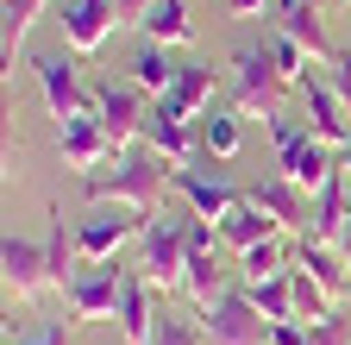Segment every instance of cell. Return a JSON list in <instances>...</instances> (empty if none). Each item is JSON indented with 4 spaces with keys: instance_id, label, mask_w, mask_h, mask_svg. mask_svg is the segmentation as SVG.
<instances>
[{
    "instance_id": "6da1fadb",
    "label": "cell",
    "mask_w": 351,
    "mask_h": 345,
    "mask_svg": "<svg viewBox=\"0 0 351 345\" xmlns=\"http://www.w3.org/2000/svg\"><path fill=\"white\" fill-rule=\"evenodd\" d=\"M176 189V163H163L151 145H132L113 157V169H95L82 176V195L88 207H132V213H163V195Z\"/></svg>"
},
{
    "instance_id": "7a4b0ae2",
    "label": "cell",
    "mask_w": 351,
    "mask_h": 345,
    "mask_svg": "<svg viewBox=\"0 0 351 345\" xmlns=\"http://www.w3.org/2000/svg\"><path fill=\"white\" fill-rule=\"evenodd\" d=\"M189 226H195V207H163V213H151L145 220V233H138V270L163 301H169V289H182V270H189Z\"/></svg>"
},
{
    "instance_id": "3957f363",
    "label": "cell",
    "mask_w": 351,
    "mask_h": 345,
    "mask_svg": "<svg viewBox=\"0 0 351 345\" xmlns=\"http://www.w3.org/2000/svg\"><path fill=\"white\" fill-rule=\"evenodd\" d=\"M270 139H276V176L301 182L307 195H320L332 176H339V151L326 139H314L307 126H289V119H270Z\"/></svg>"
},
{
    "instance_id": "277c9868",
    "label": "cell",
    "mask_w": 351,
    "mask_h": 345,
    "mask_svg": "<svg viewBox=\"0 0 351 345\" xmlns=\"http://www.w3.org/2000/svg\"><path fill=\"white\" fill-rule=\"evenodd\" d=\"M282 95H289V75L276 69L270 45H245V51H232V113H245V119H257V113L276 119Z\"/></svg>"
},
{
    "instance_id": "5b68a950",
    "label": "cell",
    "mask_w": 351,
    "mask_h": 345,
    "mask_svg": "<svg viewBox=\"0 0 351 345\" xmlns=\"http://www.w3.org/2000/svg\"><path fill=\"white\" fill-rule=\"evenodd\" d=\"M138 233H145V213H132V207H88L75 220V257L82 264H113L125 245H138Z\"/></svg>"
},
{
    "instance_id": "8992f818",
    "label": "cell",
    "mask_w": 351,
    "mask_h": 345,
    "mask_svg": "<svg viewBox=\"0 0 351 345\" xmlns=\"http://www.w3.org/2000/svg\"><path fill=\"white\" fill-rule=\"evenodd\" d=\"M201 326L213 345H270V320L257 314V301L245 283H232L226 295H213L207 308H201Z\"/></svg>"
},
{
    "instance_id": "52a82bcc",
    "label": "cell",
    "mask_w": 351,
    "mask_h": 345,
    "mask_svg": "<svg viewBox=\"0 0 351 345\" xmlns=\"http://www.w3.org/2000/svg\"><path fill=\"white\" fill-rule=\"evenodd\" d=\"M125 264L113 257V264H82L75 276H69V289H63V301H69V320H82V326H95V320H113L119 314V295H125Z\"/></svg>"
},
{
    "instance_id": "ba28073f",
    "label": "cell",
    "mask_w": 351,
    "mask_h": 345,
    "mask_svg": "<svg viewBox=\"0 0 351 345\" xmlns=\"http://www.w3.org/2000/svg\"><path fill=\"white\" fill-rule=\"evenodd\" d=\"M0 289H7V308L19 301H38L51 283V251H44V239H25V233H7V245H0Z\"/></svg>"
},
{
    "instance_id": "9c48e42d",
    "label": "cell",
    "mask_w": 351,
    "mask_h": 345,
    "mask_svg": "<svg viewBox=\"0 0 351 345\" xmlns=\"http://www.w3.org/2000/svg\"><path fill=\"white\" fill-rule=\"evenodd\" d=\"M95 113L107 126L113 151H132L145 139V119H151V95L138 88V82H95Z\"/></svg>"
},
{
    "instance_id": "30bf717a",
    "label": "cell",
    "mask_w": 351,
    "mask_h": 345,
    "mask_svg": "<svg viewBox=\"0 0 351 345\" xmlns=\"http://www.w3.org/2000/svg\"><path fill=\"white\" fill-rule=\"evenodd\" d=\"M57 25H63L69 57H101L113 45V32H119V13H113V0H63Z\"/></svg>"
},
{
    "instance_id": "8fae6325",
    "label": "cell",
    "mask_w": 351,
    "mask_h": 345,
    "mask_svg": "<svg viewBox=\"0 0 351 345\" xmlns=\"http://www.w3.org/2000/svg\"><path fill=\"white\" fill-rule=\"evenodd\" d=\"M32 75H38V88H44V107H51V119H82V113H95V88L82 82V69L69 57H32Z\"/></svg>"
},
{
    "instance_id": "7c38bea8",
    "label": "cell",
    "mask_w": 351,
    "mask_h": 345,
    "mask_svg": "<svg viewBox=\"0 0 351 345\" xmlns=\"http://www.w3.org/2000/svg\"><path fill=\"white\" fill-rule=\"evenodd\" d=\"M245 201L263 207V213L276 220V233H289V239H307V226H314V195H307L301 182H289V176L245 182Z\"/></svg>"
},
{
    "instance_id": "4fadbf2b",
    "label": "cell",
    "mask_w": 351,
    "mask_h": 345,
    "mask_svg": "<svg viewBox=\"0 0 351 345\" xmlns=\"http://www.w3.org/2000/svg\"><path fill=\"white\" fill-rule=\"evenodd\" d=\"M57 157H63V169H75V182H82V176H95V169H107L119 151L107 139L101 113H82V119H63L57 126Z\"/></svg>"
},
{
    "instance_id": "5bb4252c",
    "label": "cell",
    "mask_w": 351,
    "mask_h": 345,
    "mask_svg": "<svg viewBox=\"0 0 351 345\" xmlns=\"http://www.w3.org/2000/svg\"><path fill=\"white\" fill-rule=\"evenodd\" d=\"M295 95L307 101V132H314V139H326L332 151H345V145H351V107H345V101L332 95V82L307 69Z\"/></svg>"
},
{
    "instance_id": "9a60e30c",
    "label": "cell",
    "mask_w": 351,
    "mask_h": 345,
    "mask_svg": "<svg viewBox=\"0 0 351 345\" xmlns=\"http://www.w3.org/2000/svg\"><path fill=\"white\" fill-rule=\"evenodd\" d=\"M270 13H276V32L295 38L314 63H339L332 38H326V19H320V0H270Z\"/></svg>"
},
{
    "instance_id": "2e32d148",
    "label": "cell",
    "mask_w": 351,
    "mask_h": 345,
    "mask_svg": "<svg viewBox=\"0 0 351 345\" xmlns=\"http://www.w3.org/2000/svg\"><path fill=\"white\" fill-rule=\"evenodd\" d=\"M138 145H151L163 163H176V169H189L195 163V151H201V126L195 119H176L163 101H151V119H145V139Z\"/></svg>"
},
{
    "instance_id": "e0dca14e",
    "label": "cell",
    "mask_w": 351,
    "mask_h": 345,
    "mask_svg": "<svg viewBox=\"0 0 351 345\" xmlns=\"http://www.w3.org/2000/svg\"><path fill=\"white\" fill-rule=\"evenodd\" d=\"M176 195H182V207H195L201 220H213V226H219V220H226V213L245 201V189H232L226 176H213V169H195V163H189V169H176Z\"/></svg>"
},
{
    "instance_id": "ac0fdd59",
    "label": "cell",
    "mask_w": 351,
    "mask_h": 345,
    "mask_svg": "<svg viewBox=\"0 0 351 345\" xmlns=\"http://www.w3.org/2000/svg\"><path fill=\"white\" fill-rule=\"evenodd\" d=\"M295 270H307L332 301H351V264L339 245H320V239H295Z\"/></svg>"
},
{
    "instance_id": "d6986e66",
    "label": "cell",
    "mask_w": 351,
    "mask_h": 345,
    "mask_svg": "<svg viewBox=\"0 0 351 345\" xmlns=\"http://www.w3.org/2000/svg\"><path fill=\"white\" fill-rule=\"evenodd\" d=\"M157 308H163V295L132 270V276H125V295H119V314H113V320H119V339H125V345H151Z\"/></svg>"
},
{
    "instance_id": "ffe728a7",
    "label": "cell",
    "mask_w": 351,
    "mask_h": 345,
    "mask_svg": "<svg viewBox=\"0 0 351 345\" xmlns=\"http://www.w3.org/2000/svg\"><path fill=\"white\" fill-rule=\"evenodd\" d=\"M213 82H219V69L213 63H182L176 69V88L163 95V107L176 113V119H207V107H213Z\"/></svg>"
},
{
    "instance_id": "44dd1931",
    "label": "cell",
    "mask_w": 351,
    "mask_h": 345,
    "mask_svg": "<svg viewBox=\"0 0 351 345\" xmlns=\"http://www.w3.org/2000/svg\"><path fill=\"white\" fill-rule=\"evenodd\" d=\"M44 7L51 0H0V75H7V88H13V63L25 57V38Z\"/></svg>"
},
{
    "instance_id": "7402d4cb",
    "label": "cell",
    "mask_w": 351,
    "mask_h": 345,
    "mask_svg": "<svg viewBox=\"0 0 351 345\" xmlns=\"http://www.w3.org/2000/svg\"><path fill=\"white\" fill-rule=\"evenodd\" d=\"M151 45H163V51H182V45H195V19H189V0H151V13H145V25H138Z\"/></svg>"
},
{
    "instance_id": "603a6c76",
    "label": "cell",
    "mask_w": 351,
    "mask_h": 345,
    "mask_svg": "<svg viewBox=\"0 0 351 345\" xmlns=\"http://www.w3.org/2000/svg\"><path fill=\"white\" fill-rule=\"evenodd\" d=\"M345 220H351V182H345V176H332V182L314 195V226H307V239L332 245V239L345 233Z\"/></svg>"
},
{
    "instance_id": "cb8c5ba5",
    "label": "cell",
    "mask_w": 351,
    "mask_h": 345,
    "mask_svg": "<svg viewBox=\"0 0 351 345\" xmlns=\"http://www.w3.org/2000/svg\"><path fill=\"white\" fill-rule=\"evenodd\" d=\"M176 69H182V63H176L163 45H151V38H145V45H138V57H132V75H125V82H138L151 101H163V95L176 88Z\"/></svg>"
},
{
    "instance_id": "d4e9b609",
    "label": "cell",
    "mask_w": 351,
    "mask_h": 345,
    "mask_svg": "<svg viewBox=\"0 0 351 345\" xmlns=\"http://www.w3.org/2000/svg\"><path fill=\"white\" fill-rule=\"evenodd\" d=\"M239 145H245V113L207 107V119H201V151H207L213 163H232V157H239Z\"/></svg>"
},
{
    "instance_id": "484cf974",
    "label": "cell",
    "mask_w": 351,
    "mask_h": 345,
    "mask_svg": "<svg viewBox=\"0 0 351 345\" xmlns=\"http://www.w3.org/2000/svg\"><path fill=\"white\" fill-rule=\"evenodd\" d=\"M263 239H276V220L263 207H251V201H239L226 220H219V245H232V251H251V245H263Z\"/></svg>"
},
{
    "instance_id": "4316f807",
    "label": "cell",
    "mask_w": 351,
    "mask_h": 345,
    "mask_svg": "<svg viewBox=\"0 0 351 345\" xmlns=\"http://www.w3.org/2000/svg\"><path fill=\"white\" fill-rule=\"evenodd\" d=\"M289 264H295V239H289V233H276V239H263V245L239 251V276H245V283H263V276H282Z\"/></svg>"
},
{
    "instance_id": "83f0119b",
    "label": "cell",
    "mask_w": 351,
    "mask_h": 345,
    "mask_svg": "<svg viewBox=\"0 0 351 345\" xmlns=\"http://www.w3.org/2000/svg\"><path fill=\"white\" fill-rule=\"evenodd\" d=\"M151 345H213L207 339V326H201V314H182V308H157V326H151Z\"/></svg>"
},
{
    "instance_id": "f1b7e54d",
    "label": "cell",
    "mask_w": 351,
    "mask_h": 345,
    "mask_svg": "<svg viewBox=\"0 0 351 345\" xmlns=\"http://www.w3.org/2000/svg\"><path fill=\"white\" fill-rule=\"evenodd\" d=\"M245 289H251L257 314L270 320V326H276V320H295V289H289V270H282V276H263V283H245Z\"/></svg>"
},
{
    "instance_id": "f546056e",
    "label": "cell",
    "mask_w": 351,
    "mask_h": 345,
    "mask_svg": "<svg viewBox=\"0 0 351 345\" xmlns=\"http://www.w3.org/2000/svg\"><path fill=\"white\" fill-rule=\"evenodd\" d=\"M307 345H351V308H332L326 320L307 326Z\"/></svg>"
},
{
    "instance_id": "4dcf8cb0",
    "label": "cell",
    "mask_w": 351,
    "mask_h": 345,
    "mask_svg": "<svg viewBox=\"0 0 351 345\" xmlns=\"http://www.w3.org/2000/svg\"><path fill=\"white\" fill-rule=\"evenodd\" d=\"M326 82H332V95L351 107V51H339V63H326Z\"/></svg>"
},
{
    "instance_id": "1f68e13d",
    "label": "cell",
    "mask_w": 351,
    "mask_h": 345,
    "mask_svg": "<svg viewBox=\"0 0 351 345\" xmlns=\"http://www.w3.org/2000/svg\"><path fill=\"white\" fill-rule=\"evenodd\" d=\"M113 13H119V32H138L145 13H151V0H113Z\"/></svg>"
},
{
    "instance_id": "d6a6232c",
    "label": "cell",
    "mask_w": 351,
    "mask_h": 345,
    "mask_svg": "<svg viewBox=\"0 0 351 345\" xmlns=\"http://www.w3.org/2000/svg\"><path fill=\"white\" fill-rule=\"evenodd\" d=\"M270 345H307V320H276L270 326Z\"/></svg>"
},
{
    "instance_id": "836d02e7",
    "label": "cell",
    "mask_w": 351,
    "mask_h": 345,
    "mask_svg": "<svg viewBox=\"0 0 351 345\" xmlns=\"http://www.w3.org/2000/svg\"><path fill=\"white\" fill-rule=\"evenodd\" d=\"M7 345H69V326H57V320H51V326H38L32 339H7Z\"/></svg>"
},
{
    "instance_id": "e575fe53",
    "label": "cell",
    "mask_w": 351,
    "mask_h": 345,
    "mask_svg": "<svg viewBox=\"0 0 351 345\" xmlns=\"http://www.w3.org/2000/svg\"><path fill=\"white\" fill-rule=\"evenodd\" d=\"M219 7H226L232 19H257V13H263V0H219Z\"/></svg>"
},
{
    "instance_id": "d590c367",
    "label": "cell",
    "mask_w": 351,
    "mask_h": 345,
    "mask_svg": "<svg viewBox=\"0 0 351 345\" xmlns=\"http://www.w3.org/2000/svg\"><path fill=\"white\" fill-rule=\"evenodd\" d=\"M332 245H339V251H345V264H351V220H345V233H339V239H332Z\"/></svg>"
},
{
    "instance_id": "8d00e7d4",
    "label": "cell",
    "mask_w": 351,
    "mask_h": 345,
    "mask_svg": "<svg viewBox=\"0 0 351 345\" xmlns=\"http://www.w3.org/2000/svg\"><path fill=\"white\" fill-rule=\"evenodd\" d=\"M339 176H345V182H351V145H345V151H339Z\"/></svg>"
},
{
    "instance_id": "74e56055",
    "label": "cell",
    "mask_w": 351,
    "mask_h": 345,
    "mask_svg": "<svg viewBox=\"0 0 351 345\" xmlns=\"http://www.w3.org/2000/svg\"><path fill=\"white\" fill-rule=\"evenodd\" d=\"M332 7H351V0H332Z\"/></svg>"
}]
</instances>
